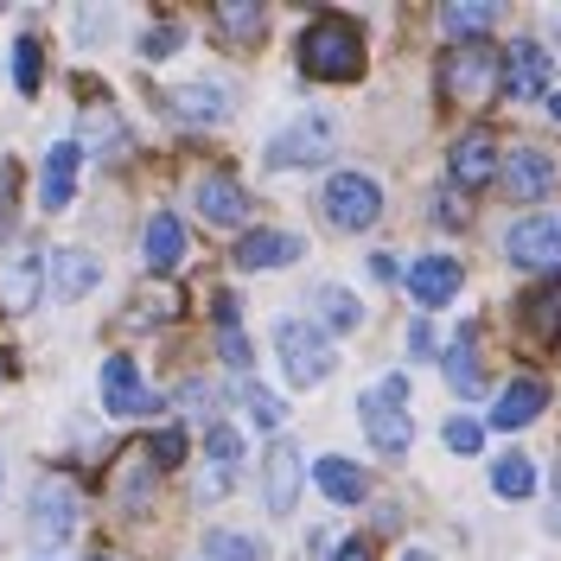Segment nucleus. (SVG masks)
Returning a JSON list of instances; mask_svg holds the SVG:
<instances>
[{
    "label": "nucleus",
    "mask_w": 561,
    "mask_h": 561,
    "mask_svg": "<svg viewBox=\"0 0 561 561\" xmlns=\"http://www.w3.org/2000/svg\"><path fill=\"white\" fill-rule=\"evenodd\" d=\"M300 70L313 83H351L364 70V33L351 20H339V13H319L300 33Z\"/></svg>",
    "instance_id": "f257e3e1"
},
{
    "label": "nucleus",
    "mask_w": 561,
    "mask_h": 561,
    "mask_svg": "<svg viewBox=\"0 0 561 561\" xmlns=\"http://www.w3.org/2000/svg\"><path fill=\"white\" fill-rule=\"evenodd\" d=\"M357 421H364V434H370V447L377 454H409V440H415V415H409V377L396 370V377H377V383L357 396Z\"/></svg>",
    "instance_id": "f03ea898"
},
{
    "label": "nucleus",
    "mask_w": 561,
    "mask_h": 561,
    "mask_svg": "<svg viewBox=\"0 0 561 561\" xmlns=\"http://www.w3.org/2000/svg\"><path fill=\"white\" fill-rule=\"evenodd\" d=\"M275 351H280V370H287L300 389H319L332 370H339V351L325 345V332L307 325V319H280L275 325Z\"/></svg>",
    "instance_id": "7ed1b4c3"
},
{
    "label": "nucleus",
    "mask_w": 561,
    "mask_h": 561,
    "mask_svg": "<svg viewBox=\"0 0 561 561\" xmlns=\"http://www.w3.org/2000/svg\"><path fill=\"white\" fill-rule=\"evenodd\" d=\"M440 96L459 108H485L497 96V51L491 45H459L440 65Z\"/></svg>",
    "instance_id": "20e7f679"
},
{
    "label": "nucleus",
    "mask_w": 561,
    "mask_h": 561,
    "mask_svg": "<svg viewBox=\"0 0 561 561\" xmlns=\"http://www.w3.org/2000/svg\"><path fill=\"white\" fill-rule=\"evenodd\" d=\"M325 224L332 230H370L377 217H383V192H377V179L370 173H339L325 185Z\"/></svg>",
    "instance_id": "39448f33"
},
{
    "label": "nucleus",
    "mask_w": 561,
    "mask_h": 561,
    "mask_svg": "<svg viewBox=\"0 0 561 561\" xmlns=\"http://www.w3.org/2000/svg\"><path fill=\"white\" fill-rule=\"evenodd\" d=\"M504 255L517 268H561V210H536L504 230Z\"/></svg>",
    "instance_id": "423d86ee"
},
{
    "label": "nucleus",
    "mask_w": 561,
    "mask_h": 561,
    "mask_svg": "<svg viewBox=\"0 0 561 561\" xmlns=\"http://www.w3.org/2000/svg\"><path fill=\"white\" fill-rule=\"evenodd\" d=\"M319 160H332V122L325 115H300V122H287L275 140H268V167H319Z\"/></svg>",
    "instance_id": "0eeeda50"
},
{
    "label": "nucleus",
    "mask_w": 561,
    "mask_h": 561,
    "mask_svg": "<svg viewBox=\"0 0 561 561\" xmlns=\"http://www.w3.org/2000/svg\"><path fill=\"white\" fill-rule=\"evenodd\" d=\"M38 287H45V262H38V249H26V243L0 249V307H7V313H33Z\"/></svg>",
    "instance_id": "6e6552de"
},
{
    "label": "nucleus",
    "mask_w": 561,
    "mask_h": 561,
    "mask_svg": "<svg viewBox=\"0 0 561 561\" xmlns=\"http://www.w3.org/2000/svg\"><path fill=\"white\" fill-rule=\"evenodd\" d=\"M497 173H504V185H511V198L517 205H536V198H549L556 192V153H542V147H511L504 160H497Z\"/></svg>",
    "instance_id": "1a4fd4ad"
},
{
    "label": "nucleus",
    "mask_w": 561,
    "mask_h": 561,
    "mask_svg": "<svg viewBox=\"0 0 561 561\" xmlns=\"http://www.w3.org/2000/svg\"><path fill=\"white\" fill-rule=\"evenodd\" d=\"M497 90L511 103H529V96H549V51L542 45H511V58H497Z\"/></svg>",
    "instance_id": "9d476101"
},
{
    "label": "nucleus",
    "mask_w": 561,
    "mask_h": 561,
    "mask_svg": "<svg viewBox=\"0 0 561 561\" xmlns=\"http://www.w3.org/2000/svg\"><path fill=\"white\" fill-rule=\"evenodd\" d=\"M70 529H77V491H70V479H38V491H33V536L38 542H65Z\"/></svg>",
    "instance_id": "9b49d317"
},
{
    "label": "nucleus",
    "mask_w": 561,
    "mask_h": 561,
    "mask_svg": "<svg viewBox=\"0 0 561 561\" xmlns=\"http://www.w3.org/2000/svg\"><path fill=\"white\" fill-rule=\"evenodd\" d=\"M192 210H198L205 224H224V230H230V224L249 217V198H243V185H237L230 173H198L192 179Z\"/></svg>",
    "instance_id": "f8f14e48"
},
{
    "label": "nucleus",
    "mask_w": 561,
    "mask_h": 561,
    "mask_svg": "<svg viewBox=\"0 0 561 561\" xmlns=\"http://www.w3.org/2000/svg\"><path fill=\"white\" fill-rule=\"evenodd\" d=\"M103 409L108 415H147L153 409V396H147V383H140L135 357H103Z\"/></svg>",
    "instance_id": "ddd939ff"
},
{
    "label": "nucleus",
    "mask_w": 561,
    "mask_h": 561,
    "mask_svg": "<svg viewBox=\"0 0 561 561\" xmlns=\"http://www.w3.org/2000/svg\"><path fill=\"white\" fill-rule=\"evenodd\" d=\"M447 173H454V185H466V192L491 185V179H497V140H491L485 128H472L466 140H454V153H447Z\"/></svg>",
    "instance_id": "4468645a"
},
{
    "label": "nucleus",
    "mask_w": 561,
    "mask_h": 561,
    "mask_svg": "<svg viewBox=\"0 0 561 561\" xmlns=\"http://www.w3.org/2000/svg\"><path fill=\"white\" fill-rule=\"evenodd\" d=\"M77 160H83L77 140H58L45 153V167H38V205L45 210H70V198H77Z\"/></svg>",
    "instance_id": "2eb2a0df"
},
{
    "label": "nucleus",
    "mask_w": 561,
    "mask_h": 561,
    "mask_svg": "<svg viewBox=\"0 0 561 561\" xmlns=\"http://www.w3.org/2000/svg\"><path fill=\"white\" fill-rule=\"evenodd\" d=\"M294 491H300V454H294L287 440H275L268 459H262V497H268V511H275V517L294 511Z\"/></svg>",
    "instance_id": "dca6fc26"
},
{
    "label": "nucleus",
    "mask_w": 561,
    "mask_h": 561,
    "mask_svg": "<svg viewBox=\"0 0 561 561\" xmlns=\"http://www.w3.org/2000/svg\"><path fill=\"white\" fill-rule=\"evenodd\" d=\"M542 409H549V383H542V377H517V383L497 396V409H491V427H504V434H511V427H529V421L542 415Z\"/></svg>",
    "instance_id": "f3484780"
},
{
    "label": "nucleus",
    "mask_w": 561,
    "mask_h": 561,
    "mask_svg": "<svg viewBox=\"0 0 561 561\" xmlns=\"http://www.w3.org/2000/svg\"><path fill=\"white\" fill-rule=\"evenodd\" d=\"M409 294H415L421 307H447L459 294V262L454 255H421L415 268H409Z\"/></svg>",
    "instance_id": "a211bd4d"
},
{
    "label": "nucleus",
    "mask_w": 561,
    "mask_h": 561,
    "mask_svg": "<svg viewBox=\"0 0 561 561\" xmlns=\"http://www.w3.org/2000/svg\"><path fill=\"white\" fill-rule=\"evenodd\" d=\"M167 103H173L179 122H205V128L230 122V90H224V83H179Z\"/></svg>",
    "instance_id": "6ab92c4d"
},
{
    "label": "nucleus",
    "mask_w": 561,
    "mask_h": 561,
    "mask_svg": "<svg viewBox=\"0 0 561 561\" xmlns=\"http://www.w3.org/2000/svg\"><path fill=\"white\" fill-rule=\"evenodd\" d=\"M294 255H307L300 249V237H287V230H249L243 243H237V268H287Z\"/></svg>",
    "instance_id": "aec40b11"
},
{
    "label": "nucleus",
    "mask_w": 561,
    "mask_h": 561,
    "mask_svg": "<svg viewBox=\"0 0 561 561\" xmlns=\"http://www.w3.org/2000/svg\"><path fill=\"white\" fill-rule=\"evenodd\" d=\"M140 249H147V268H160V275H173L179 262H185V230H179L173 210H153V217H147Z\"/></svg>",
    "instance_id": "412c9836"
},
{
    "label": "nucleus",
    "mask_w": 561,
    "mask_h": 561,
    "mask_svg": "<svg viewBox=\"0 0 561 561\" xmlns=\"http://www.w3.org/2000/svg\"><path fill=\"white\" fill-rule=\"evenodd\" d=\"M96 280H103L96 255H83V249H51V294H58V300H83Z\"/></svg>",
    "instance_id": "4be33fe9"
},
{
    "label": "nucleus",
    "mask_w": 561,
    "mask_h": 561,
    "mask_svg": "<svg viewBox=\"0 0 561 561\" xmlns=\"http://www.w3.org/2000/svg\"><path fill=\"white\" fill-rule=\"evenodd\" d=\"M447 383L459 389V396H485V370H479V325H459V339L447 345Z\"/></svg>",
    "instance_id": "5701e85b"
},
{
    "label": "nucleus",
    "mask_w": 561,
    "mask_h": 561,
    "mask_svg": "<svg viewBox=\"0 0 561 561\" xmlns=\"http://www.w3.org/2000/svg\"><path fill=\"white\" fill-rule=\"evenodd\" d=\"M524 332L529 345H556L561 339V280H542L536 294H524Z\"/></svg>",
    "instance_id": "b1692460"
},
{
    "label": "nucleus",
    "mask_w": 561,
    "mask_h": 561,
    "mask_svg": "<svg viewBox=\"0 0 561 561\" xmlns=\"http://www.w3.org/2000/svg\"><path fill=\"white\" fill-rule=\"evenodd\" d=\"M205 454H210L205 497H224V491H230V479H237V466H243V440H237L230 427H210V434H205Z\"/></svg>",
    "instance_id": "393cba45"
},
{
    "label": "nucleus",
    "mask_w": 561,
    "mask_h": 561,
    "mask_svg": "<svg viewBox=\"0 0 561 561\" xmlns=\"http://www.w3.org/2000/svg\"><path fill=\"white\" fill-rule=\"evenodd\" d=\"M313 479H319V491H325L332 504H357V497H364V472H357L351 459H339V454L313 459Z\"/></svg>",
    "instance_id": "a878e982"
},
{
    "label": "nucleus",
    "mask_w": 561,
    "mask_h": 561,
    "mask_svg": "<svg viewBox=\"0 0 561 561\" xmlns=\"http://www.w3.org/2000/svg\"><path fill=\"white\" fill-rule=\"evenodd\" d=\"M262 20H268V13H262L255 0H224V7L210 13V26L230 38V45H249V38H262Z\"/></svg>",
    "instance_id": "bb28decb"
},
{
    "label": "nucleus",
    "mask_w": 561,
    "mask_h": 561,
    "mask_svg": "<svg viewBox=\"0 0 561 561\" xmlns=\"http://www.w3.org/2000/svg\"><path fill=\"white\" fill-rule=\"evenodd\" d=\"M440 26H447V38H479L497 26V7L491 0H454V7H440Z\"/></svg>",
    "instance_id": "cd10ccee"
},
{
    "label": "nucleus",
    "mask_w": 561,
    "mask_h": 561,
    "mask_svg": "<svg viewBox=\"0 0 561 561\" xmlns=\"http://www.w3.org/2000/svg\"><path fill=\"white\" fill-rule=\"evenodd\" d=\"M205 561H268V549H262L255 536H237V529H210Z\"/></svg>",
    "instance_id": "c85d7f7f"
},
{
    "label": "nucleus",
    "mask_w": 561,
    "mask_h": 561,
    "mask_svg": "<svg viewBox=\"0 0 561 561\" xmlns=\"http://www.w3.org/2000/svg\"><path fill=\"white\" fill-rule=\"evenodd\" d=\"M313 307H319V319H325L332 332H351V325H357V294H345L339 280H325V287H319Z\"/></svg>",
    "instance_id": "c756f323"
},
{
    "label": "nucleus",
    "mask_w": 561,
    "mask_h": 561,
    "mask_svg": "<svg viewBox=\"0 0 561 561\" xmlns=\"http://www.w3.org/2000/svg\"><path fill=\"white\" fill-rule=\"evenodd\" d=\"M491 491H497V497H529V491H536V466H529L524 454L497 459V466H491Z\"/></svg>",
    "instance_id": "7c9ffc66"
},
{
    "label": "nucleus",
    "mask_w": 561,
    "mask_h": 561,
    "mask_svg": "<svg viewBox=\"0 0 561 561\" xmlns=\"http://www.w3.org/2000/svg\"><path fill=\"white\" fill-rule=\"evenodd\" d=\"M217 339H224V364L230 370H249V345H243V332H237V300L230 294L217 300Z\"/></svg>",
    "instance_id": "2f4dec72"
},
{
    "label": "nucleus",
    "mask_w": 561,
    "mask_h": 561,
    "mask_svg": "<svg viewBox=\"0 0 561 561\" xmlns=\"http://www.w3.org/2000/svg\"><path fill=\"white\" fill-rule=\"evenodd\" d=\"M243 409H249L255 427H280V415H287V409H280V396H268L262 383H243Z\"/></svg>",
    "instance_id": "473e14b6"
},
{
    "label": "nucleus",
    "mask_w": 561,
    "mask_h": 561,
    "mask_svg": "<svg viewBox=\"0 0 561 561\" xmlns=\"http://www.w3.org/2000/svg\"><path fill=\"white\" fill-rule=\"evenodd\" d=\"M38 70H45V58H38V45H33V38H20V45H13V83H20L26 96L38 90Z\"/></svg>",
    "instance_id": "72a5a7b5"
},
{
    "label": "nucleus",
    "mask_w": 561,
    "mask_h": 561,
    "mask_svg": "<svg viewBox=\"0 0 561 561\" xmlns=\"http://www.w3.org/2000/svg\"><path fill=\"white\" fill-rule=\"evenodd\" d=\"M179 459H185V434H179V427H167V434L147 440V466H179Z\"/></svg>",
    "instance_id": "f704fd0d"
},
{
    "label": "nucleus",
    "mask_w": 561,
    "mask_h": 561,
    "mask_svg": "<svg viewBox=\"0 0 561 561\" xmlns=\"http://www.w3.org/2000/svg\"><path fill=\"white\" fill-rule=\"evenodd\" d=\"M440 440H447L454 454H479V440H485V427H479V421H466V415H454V421H447V434H440Z\"/></svg>",
    "instance_id": "c9c22d12"
},
{
    "label": "nucleus",
    "mask_w": 561,
    "mask_h": 561,
    "mask_svg": "<svg viewBox=\"0 0 561 561\" xmlns=\"http://www.w3.org/2000/svg\"><path fill=\"white\" fill-rule=\"evenodd\" d=\"M173 45H179V26L167 20V26H153V33H147V58H173Z\"/></svg>",
    "instance_id": "e433bc0d"
},
{
    "label": "nucleus",
    "mask_w": 561,
    "mask_h": 561,
    "mask_svg": "<svg viewBox=\"0 0 561 561\" xmlns=\"http://www.w3.org/2000/svg\"><path fill=\"white\" fill-rule=\"evenodd\" d=\"M434 224H447V230H454V224H466V205H459L454 192H447V198H434Z\"/></svg>",
    "instance_id": "4c0bfd02"
},
{
    "label": "nucleus",
    "mask_w": 561,
    "mask_h": 561,
    "mask_svg": "<svg viewBox=\"0 0 561 561\" xmlns=\"http://www.w3.org/2000/svg\"><path fill=\"white\" fill-rule=\"evenodd\" d=\"M332 561H377V556H370V542H345Z\"/></svg>",
    "instance_id": "58836bf2"
},
{
    "label": "nucleus",
    "mask_w": 561,
    "mask_h": 561,
    "mask_svg": "<svg viewBox=\"0 0 561 561\" xmlns=\"http://www.w3.org/2000/svg\"><path fill=\"white\" fill-rule=\"evenodd\" d=\"M427 345H434V332H427V325L415 319V325H409V351H427Z\"/></svg>",
    "instance_id": "ea45409f"
},
{
    "label": "nucleus",
    "mask_w": 561,
    "mask_h": 561,
    "mask_svg": "<svg viewBox=\"0 0 561 561\" xmlns=\"http://www.w3.org/2000/svg\"><path fill=\"white\" fill-rule=\"evenodd\" d=\"M542 103H549V122H561V90H549Z\"/></svg>",
    "instance_id": "a19ab883"
},
{
    "label": "nucleus",
    "mask_w": 561,
    "mask_h": 561,
    "mask_svg": "<svg viewBox=\"0 0 561 561\" xmlns=\"http://www.w3.org/2000/svg\"><path fill=\"white\" fill-rule=\"evenodd\" d=\"M549 38H556V45H561V13H549Z\"/></svg>",
    "instance_id": "79ce46f5"
},
{
    "label": "nucleus",
    "mask_w": 561,
    "mask_h": 561,
    "mask_svg": "<svg viewBox=\"0 0 561 561\" xmlns=\"http://www.w3.org/2000/svg\"><path fill=\"white\" fill-rule=\"evenodd\" d=\"M409 561H434V556H421V549H415V556H409Z\"/></svg>",
    "instance_id": "37998d69"
},
{
    "label": "nucleus",
    "mask_w": 561,
    "mask_h": 561,
    "mask_svg": "<svg viewBox=\"0 0 561 561\" xmlns=\"http://www.w3.org/2000/svg\"><path fill=\"white\" fill-rule=\"evenodd\" d=\"M96 561H108V556H96Z\"/></svg>",
    "instance_id": "c03bdc74"
}]
</instances>
